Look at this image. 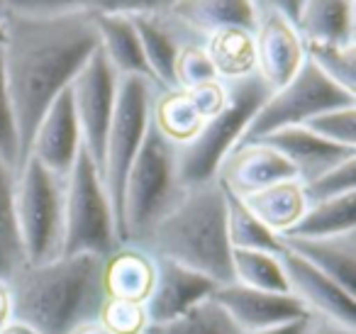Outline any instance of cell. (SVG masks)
<instances>
[{"label":"cell","mask_w":356,"mask_h":334,"mask_svg":"<svg viewBox=\"0 0 356 334\" xmlns=\"http://www.w3.org/2000/svg\"><path fill=\"white\" fill-rule=\"evenodd\" d=\"M283 273L288 280V290L296 295L310 315H320L332 322H339L344 327L356 329V298L346 293L341 285H337L330 276L317 271L293 251H278Z\"/></svg>","instance_id":"obj_12"},{"label":"cell","mask_w":356,"mask_h":334,"mask_svg":"<svg viewBox=\"0 0 356 334\" xmlns=\"http://www.w3.org/2000/svg\"><path fill=\"white\" fill-rule=\"evenodd\" d=\"M163 8L181 25H188L198 32H205V35L222 30V27H239V30L254 32V22H257V8L247 0H237V3H220V0L168 3Z\"/></svg>","instance_id":"obj_25"},{"label":"cell","mask_w":356,"mask_h":334,"mask_svg":"<svg viewBox=\"0 0 356 334\" xmlns=\"http://www.w3.org/2000/svg\"><path fill=\"white\" fill-rule=\"evenodd\" d=\"M305 334H356V329L344 327L339 322H332V319L320 317V315H310Z\"/></svg>","instance_id":"obj_38"},{"label":"cell","mask_w":356,"mask_h":334,"mask_svg":"<svg viewBox=\"0 0 356 334\" xmlns=\"http://www.w3.org/2000/svg\"><path fill=\"white\" fill-rule=\"evenodd\" d=\"M181 186L176 173V147L149 122L144 142L124 181L122 232L124 241L149 237L168 207L178 200Z\"/></svg>","instance_id":"obj_5"},{"label":"cell","mask_w":356,"mask_h":334,"mask_svg":"<svg viewBox=\"0 0 356 334\" xmlns=\"http://www.w3.org/2000/svg\"><path fill=\"white\" fill-rule=\"evenodd\" d=\"M229 193L247 198L283 181H296L293 166L268 144L252 142L234 147L218 168V178Z\"/></svg>","instance_id":"obj_16"},{"label":"cell","mask_w":356,"mask_h":334,"mask_svg":"<svg viewBox=\"0 0 356 334\" xmlns=\"http://www.w3.org/2000/svg\"><path fill=\"white\" fill-rule=\"evenodd\" d=\"M90 17L98 32L100 51L110 61L115 74L120 79H144L154 84L147 61H144L137 30L124 6H93L90 3Z\"/></svg>","instance_id":"obj_17"},{"label":"cell","mask_w":356,"mask_h":334,"mask_svg":"<svg viewBox=\"0 0 356 334\" xmlns=\"http://www.w3.org/2000/svg\"><path fill=\"white\" fill-rule=\"evenodd\" d=\"M69 334H110L98 319H88V322H81L79 327H74Z\"/></svg>","instance_id":"obj_41"},{"label":"cell","mask_w":356,"mask_h":334,"mask_svg":"<svg viewBox=\"0 0 356 334\" xmlns=\"http://www.w3.org/2000/svg\"><path fill=\"white\" fill-rule=\"evenodd\" d=\"M15 225V171L0 161V280H10L25 266Z\"/></svg>","instance_id":"obj_28"},{"label":"cell","mask_w":356,"mask_h":334,"mask_svg":"<svg viewBox=\"0 0 356 334\" xmlns=\"http://www.w3.org/2000/svg\"><path fill=\"white\" fill-rule=\"evenodd\" d=\"M218 81L215 69L210 64L208 54H205L203 45H181L176 54V64H173V86L176 90H191L198 86L213 84Z\"/></svg>","instance_id":"obj_34"},{"label":"cell","mask_w":356,"mask_h":334,"mask_svg":"<svg viewBox=\"0 0 356 334\" xmlns=\"http://www.w3.org/2000/svg\"><path fill=\"white\" fill-rule=\"evenodd\" d=\"M283 249L293 251L330 276L337 285L346 293H356V232L337 237H322V239H293V237H281Z\"/></svg>","instance_id":"obj_20"},{"label":"cell","mask_w":356,"mask_h":334,"mask_svg":"<svg viewBox=\"0 0 356 334\" xmlns=\"http://www.w3.org/2000/svg\"><path fill=\"white\" fill-rule=\"evenodd\" d=\"M215 76L222 84L244 81L257 74V56H254V37L249 30L239 27H222L208 35L203 45Z\"/></svg>","instance_id":"obj_23"},{"label":"cell","mask_w":356,"mask_h":334,"mask_svg":"<svg viewBox=\"0 0 356 334\" xmlns=\"http://www.w3.org/2000/svg\"><path fill=\"white\" fill-rule=\"evenodd\" d=\"M349 193H356V157L346 159L339 166L312 178L310 183H302V196H305L307 205L322 200H334V198L349 196Z\"/></svg>","instance_id":"obj_33"},{"label":"cell","mask_w":356,"mask_h":334,"mask_svg":"<svg viewBox=\"0 0 356 334\" xmlns=\"http://www.w3.org/2000/svg\"><path fill=\"white\" fill-rule=\"evenodd\" d=\"M302 127L310 129L312 134H317V137L330 144H337V147L344 149H356V105L322 113L317 118L307 120Z\"/></svg>","instance_id":"obj_35"},{"label":"cell","mask_w":356,"mask_h":334,"mask_svg":"<svg viewBox=\"0 0 356 334\" xmlns=\"http://www.w3.org/2000/svg\"><path fill=\"white\" fill-rule=\"evenodd\" d=\"M13 322V298L6 280H0V329Z\"/></svg>","instance_id":"obj_39"},{"label":"cell","mask_w":356,"mask_h":334,"mask_svg":"<svg viewBox=\"0 0 356 334\" xmlns=\"http://www.w3.org/2000/svg\"><path fill=\"white\" fill-rule=\"evenodd\" d=\"M154 264H156V280H154L152 295L144 303L149 324H163L181 317L191 308L210 298L218 288V283L210 280L208 276L186 269L176 261L156 256Z\"/></svg>","instance_id":"obj_15"},{"label":"cell","mask_w":356,"mask_h":334,"mask_svg":"<svg viewBox=\"0 0 356 334\" xmlns=\"http://www.w3.org/2000/svg\"><path fill=\"white\" fill-rule=\"evenodd\" d=\"M356 230V193L334 198V200L312 202L305 207L302 217L296 222L291 232L283 237L293 239H322V237H337Z\"/></svg>","instance_id":"obj_27"},{"label":"cell","mask_w":356,"mask_h":334,"mask_svg":"<svg viewBox=\"0 0 356 334\" xmlns=\"http://www.w3.org/2000/svg\"><path fill=\"white\" fill-rule=\"evenodd\" d=\"M220 186H222V183H220ZM225 205H227V239L232 249L268 251V254H278V251L283 249L281 237H276L271 230H266V227L249 212V207L244 205L242 198L229 193L227 188H225Z\"/></svg>","instance_id":"obj_29"},{"label":"cell","mask_w":356,"mask_h":334,"mask_svg":"<svg viewBox=\"0 0 356 334\" xmlns=\"http://www.w3.org/2000/svg\"><path fill=\"white\" fill-rule=\"evenodd\" d=\"M66 178L27 157L15 173V225L25 261L32 266L61 256Z\"/></svg>","instance_id":"obj_6"},{"label":"cell","mask_w":356,"mask_h":334,"mask_svg":"<svg viewBox=\"0 0 356 334\" xmlns=\"http://www.w3.org/2000/svg\"><path fill=\"white\" fill-rule=\"evenodd\" d=\"M0 161L17 173V166H20V139H17L15 115H13L10 93H8L3 47H0Z\"/></svg>","instance_id":"obj_37"},{"label":"cell","mask_w":356,"mask_h":334,"mask_svg":"<svg viewBox=\"0 0 356 334\" xmlns=\"http://www.w3.org/2000/svg\"><path fill=\"white\" fill-rule=\"evenodd\" d=\"M305 59L341 90L356 95V47H334L302 42Z\"/></svg>","instance_id":"obj_32"},{"label":"cell","mask_w":356,"mask_h":334,"mask_svg":"<svg viewBox=\"0 0 356 334\" xmlns=\"http://www.w3.org/2000/svg\"><path fill=\"white\" fill-rule=\"evenodd\" d=\"M118 86L120 76L105 59L100 47L93 51L83 69L76 74L71 81L69 93L71 103L76 110V120L81 127V139H83V149L90 154L100 171V161H103V149L105 137H108L110 120L115 113V100H118Z\"/></svg>","instance_id":"obj_10"},{"label":"cell","mask_w":356,"mask_h":334,"mask_svg":"<svg viewBox=\"0 0 356 334\" xmlns=\"http://www.w3.org/2000/svg\"><path fill=\"white\" fill-rule=\"evenodd\" d=\"M120 244L113 207L103 178L86 149H81L64 188V244L61 256H105Z\"/></svg>","instance_id":"obj_7"},{"label":"cell","mask_w":356,"mask_h":334,"mask_svg":"<svg viewBox=\"0 0 356 334\" xmlns=\"http://www.w3.org/2000/svg\"><path fill=\"white\" fill-rule=\"evenodd\" d=\"M307 319H310V315L302 319H296V322H286V324H278V327L261 329V332H252V334H305Z\"/></svg>","instance_id":"obj_40"},{"label":"cell","mask_w":356,"mask_h":334,"mask_svg":"<svg viewBox=\"0 0 356 334\" xmlns=\"http://www.w3.org/2000/svg\"><path fill=\"white\" fill-rule=\"evenodd\" d=\"M152 125L173 147H184L198 137L205 118L188 90H163L152 100Z\"/></svg>","instance_id":"obj_26"},{"label":"cell","mask_w":356,"mask_h":334,"mask_svg":"<svg viewBox=\"0 0 356 334\" xmlns=\"http://www.w3.org/2000/svg\"><path fill=\"white\" fill-rule=\"evenodd\" d=\"M95 319H98L110 334H144L149 327L144 305L122 303V300H110V298L103 300Z\"/></svg>","instance_id":"obj_36"},{"label":"cell","mask_w":356,"mask_h":334,"mask_svg":"<svg viewBox=\"0 0 356 334\" xmlns=\"http://www.w3.org/2000/svg\"><path fill=\"white\" fill-rule=\"evenodd\" d=\"M232 283L268 293H291L278 254L232 249Z\"/></svg>","instance_id":"obj_31"},{"label":"cell","mask_w":356,"mask_h":334,"mask_svg":"<svg viewBox=\"0 0 356 334\" xmlns=\"http://www.w3.org/2000/svg\"><path fill=\"white\" fill-rule=\"evenodd\" d=\"M3 42H6V32H3V25H0V47H3Z\"/></svg>","instance_id":"obj_43"},{"label":"cell","mask_w":356,"mask_h":334,"mask_svg":"<svg viewBox=\"0 0 356 334\" xmlns=\"http://www.w3.org/2000/svg\"><path fill=\"white\" fill-rule=\"evenodd\" d=\"M213 298L229 312L244 334L271 329L278 324L296 322L307 317V310L296 295L291 293H268V290H254L239 283L218 285Z\"/></svg>","instance_id":"obj_14"},{"label":"cell","mask_w":356,"mask_h":334,"mask_svg":"<svg viewBox=\"0 0 356 334\" xmlns=\"http://www.w3.org/2000/svg\"><path fill=\"white\" fill-rule=\"evenodd\" d=\"M257 22H254V56H257V76L268 90L286 86L305 61L302 40L281 15L273 3H254Z\"/></svg>","instance_id":"obj_11"},{"label":"cell","mask_w":356,"mask_h":334,"mask_svg":"<svg viewBox=\"0 0 356 334\" xmlns=\"http://www.w3.org/2000/svg\"><path fill=\"white\" fill-rule=\"evenodd\" d=\"M271 149H276L296 171V181L310 183L312 178L322 176L330 168L339 166L341 161L356 157V149H344L320 139L305 127H288L268 134L261 139Z\"/></svg>","instance_id":"obj_18"},{"label":"cell","mask_w":356,"mask_h":334,"mask_svg":"<svg viewBox=\"0 0 356 334\" xmlns=\"http://www.w3.org/2000/svg\"><path fill=\"white\" fill-rule=\"evenodd\" d=\"M0 334H37V332L32 327H27V324L15 322V319H13V322L8 324V327L0 329Z\"/></svg>","instance_id":"obj_42"},{"label":"cell","mask_w":356,"mask_h":334,"mask_svg":"<svg viewBox=\"0 0 356 334\" xmlns=\"http://www.w3.org/2000/svg\"><path fill=\"white\" fill-rule=\"evenodd\" d=\"M124 10L132 17V25L137 30L152 81L163 90H176L173 64H176V54L181 45L173 40V32L163 25L161 17L152 13L154 6H124Z\"/></svg>","instance_id":"obj_21"},{"label":"cell","mask_w":356,"mask_h":334,"mask_svg":"<svg viewBox=\"0 0 356 334\" xmlns=\"http://www.w3.org/2000/svg\"><path fill=\"white\" fill-rule=\"evenodd\" d=\"M103 259L90 254L59 256L47 264H25L10 280L13 319L37 334H69L98 317L103 305Z\"/></svg>","instance_id":"obj_2"},{"label":"cell","mask_w":356,"mask_h":334,"mask_svg":"<svg viewBox=\"0 0 356 334\" xmlns=\"http://www.w3.org/2000/svg\"><path fill=\"white\" fill-rule=\"evenodd\" d=\"M156 264L147 251L137 246H118L103 259V295L110 300L144 305L154 290Z\"/></svg>","instance_id":"obj_19"},{"label":"cell","mask_w":356,"mask_h":334,"mask_svg":"<svg viewBox=\"0 0 356 334\" xmlns=\"http://www.w3.org/2000/svg\"><path fill=\"white\" fill-rule=\"evenodd\" d=\"M144 334H244L229 312L210 295L181 317L163 324H149Z\"/></svg>","instance_id":"obj_30"},{"label":"cell","mask_w":356,"mask_h":334,"mask_svg":"<svg viewBox=\"0 0 356 334\" xmlns=\"http://www.w3.org/2000/svg\"><path fill=\"white\" fill-rule=\"evenodd\" d=\"M159 259L193 269L218 285L232 283L227 205L220 181L181 188L178 200L149 232Z\"/></svg>","instance_id":"obj_3"},{"label":"cell","mask_w":356,"mask_h":334,"mask_svg":"<svg viewBox=\"0 0 356 334\" xmlns=\"http://www.w3.org/2000/svg\"><path fill=\"white\" fill-rule=\"evenodd\" d=\"M152 122V86L144 79H120L115 113L110 120L108 137H105L103 161H100V178L113 207L118 239L124 244L122 232V198L124 181L134 164L144 134Z\"/></svg>","instance_id":"obj_8"},{"label":"cell","mask_w":356,"mask_h":334,"mask_svg":"<svg viewBox=\"0 0 356 334\" xmlns=\"http://www.w3.org/2000/svg\"><path fill=\"white\" fill-rule=\"evenodd\" d=\"M298 35L302 42L356 47V6L351 0H310L302 3Z\"/></svg>","instance_id":"obj_22"},{"label":"cell","mask_w":356,"mask_h":334,"mask_svg":"<svg viewBox=\"0 0 356 334\" xmlns=\"http://www.w3.org/2000/svg\"><path fill=\"white\" fill-rule=\"evenodd\" d=\"M242 200L249 207V212L276 237L291 232L307 207L302 186L298 181L276 183V186L264 188V191L242 198Z\"/></svg>","instance_id":"obj_24"},{"label":"cell","mask_w":356,"mask_h":334,"mask_svg":"<svg viewBox=\"0 0 356 334\" xmlns=\"http://www.w3.org/2000/svg\"><path fill=\"white\" fill-rule=\"evenodd\" d=\"M81 149H83L81 127L76 120L74 103H71V93L66 88L40 120L35 134H32L27 157L40 161L54 176L66 178L74 168Z\"/></svg>","instance_id":"obj_13"},{"label":"cell","mask_w":356,"mask_h":334,"mask_svg":"<svg viewBox=\"0 0 356 334\" xmlns=\"http://www.w3.org/2000/svg\"><path fill=\"white\" fill-rule=\"evenodd\" d=\"M356 105V95L341 90L332 81H327L310 61H302L298 74L286 86L271 90L249 122L237 147L252 142H261L264 137L288 127H302L307 120L337 108Z\"/></svg>","instance_id":"obj_9"},{"label":"cell","mask_w":356,"mask_h":334,"mask_svg":"<svg viewBox=\"0 0 356 334\" xmlns=\"http://www.w3.org/2000/svg\"><path fill=\"white\" fill-rule=\"evenodd\" d=\"M268 93L271 90L257 74L244 81L227 84V105L203 125L193 142L176 147L178 186H200L218 178V168L239 144Z\"/></svg>","instance_id":"obj_4"},{"label":"cell","mask_w":356,"mask_h":334,"mask_svg":"<svg viewBox=\"0 0 356 334\" xmlns=\"http://www.w3.org/2000/svg\"><path fill=\"white\" fill-rule=\"evenodd\" d=\"M0 25L22 166L47 108L69 88L100 40L90 3H0Z\"/></svg>","instance_id":"obj_1"}]
</instances>
